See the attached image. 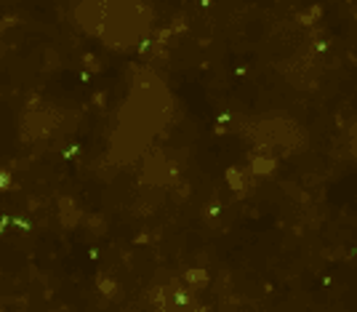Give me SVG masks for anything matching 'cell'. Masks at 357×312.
<instances>
[{"label": "cell", "mask_w": 357, "mask_h": 312, "mask_svg": "<svg viewBox=\"0 0 357 312\" xmlns=\"http://www.w3.org/2000/svg\"><path fill=\"white\" fill-rule=\"evenodd\" d=\"M80 208H77V203L72 200V197H67V195H62L59 197V222H62V227H67V230H72L77 222H80Z\"/></svg>", "instance_id": "6da1fadb"}, {"label": "cell", "mask_w": 357, "mask_h": 312, "mask_svg": "<svg viewBox=\"0 0 357 312\" xmlns=\"http://www.w3.org/2000/svg\"><path fill=\"white\" fill-rule=\"evenodd\" d=\"M272 171H275V157L267 150H259V155H253V160H250V174L269 176Z\"/></svg>", "instance_id": "7a4b0ae2"}, {"label": "cell", "mask_w": 357, "mask_h": 312, "mask_svg": "<svg viewBox=\"0 0 357 312\" xmlns=\"http://www.w3.org/2000/svg\"><path fill=\"white\" fill-rule=\"evenodd\" d=\"M184 280L192 285V288H206L208 285V272L206 270H187L184 272Z\"/></svg>", "instance_id": "3957f363"}, {"label": "cell", "mask_w": 357, "mask_h": 312, "mask_svg": "<svg viewBox=\"0 0 357 312\" xmlns=\"http://www.w3.org/2000/svg\"><path fill=\"white\" fill-rule=\"evenodd\" d=\"M96 288L102 291L107 299H115L117 291H120V288H117V283L112 280V277H107V275H99V277H96Z\"/></svg>", "instance_id": "277c9868"}, {"label": "cell", "mask_w": 357, "mask_h": 312, "mask_svg": "<svg viewBox=\"0 0 357 312\" xmlns=\"http://www.w3.org/2000/svg\"><path fill=\"white\" fill-rule=\"evenodd\" d=\"M227 182L232 184L235 192H246V176H243V171L229 168V171H227Z\"/></svg>", "instance_id": "5b68a950"}, {"label": "cell", "mask_w": 357, "mask_h": 312, "mask_svg": "<svg viewBox=\"0 0 357 312\" xmlns=\"http://www.w3.org/2000/svg\"><path fill=\"white\" fill-rule=\"evenodd\" d=\"M317 16H320V5H312L309 11H304V14L299 16L304 24H312V22H317Z\"/></svg>", "instance_id": "8992f818"}, {"label": "cell", "mask_w": 357, "mask_h": 312, "mask_svg": "<svg viewBox=\"0 0 357 312\" xmlns=\"http://www.w3.org/2000/svg\"><path fill=\"white\" fill-rule=\"evenodd\" d=\"M85 222H88V227L94 230V232H104V219H102V216H88Z\"/></svg>", "instance_id": "52a82bcc"}, {"label": "cell", "mask_w": 357, "mask_h": 312, "mask_svg": "<svg viewBox=\"0 0 357 312\" xmlns=\"http://www.w3.org/2000/svg\"><path fill=\"white\" fill-rule=\"evenodd\" d=\"M83 62H85V70H88V72H99V59H96V56L88 54V56L83 59Z\"/></svg>", "instance_id": "ba28073f"}, {"label": "cell", "mask_w": 357, "mask_h": 312, "mask_svg": "<svg viewBox=\"0 0 357 312\" xmlns=\"http://www.w3.org/2000/svg\"><path fill=\"white\" fill-rule=\"evenodd\" d=\"M8 184H11V174H8V171H0V190L8 187Z\"/></svg>", "instance_id": "9c48e42d"}, {"label": "cell", "mask_w": 357, "mask_h": 312, "mask_svg": "<svg viewBox=\"0 0 357 312\" xmlns=\"http://www.w3.org/2000/svg\"><path fill=\"white\" fill-rule=\"evenodd\" d=\"M0 54H3V48H0Z\"/></svg>", "instance_id": "30bf717a"}, {"label": "cell", "mask_w": 357, "mask_h": 312, "mask_svg": "<svg viewBox=\"0 0 357 312\" xmlns=\"http://www.w3.org/2000/svg\"><path fill=\"white\" fill-rule=\"evenodd\" d=\"M355 16H357V11H355Z\"/></svg>", "instance_id": "8fae6325"}]
</instances>
